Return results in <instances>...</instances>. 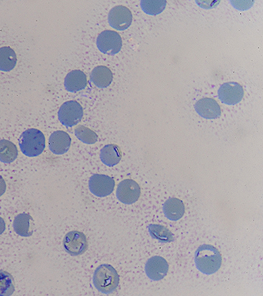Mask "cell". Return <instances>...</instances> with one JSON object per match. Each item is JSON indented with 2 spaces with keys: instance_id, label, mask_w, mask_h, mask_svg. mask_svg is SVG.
<instances>
[{
  "instance_id": "obj_1",
  "label": "cell",
  "mask_w": 263,
  "mask_h": 296,
  "mask_svg": "<svg viewBox=\"0 0 263 296\" xmlns=\"http://www.w3.org/2000/svg\"><path fill=\"white\" fill-rule=\"evenodd\" d=\"M194 258L197 268L208 275L217 272L221 265L222 258L219 251L211 245L200 246L195 252Z\"/></svg>"
},
{
  "instance_id": "obj_2",
  "label": "cell",
  "mask_w": 263,
  "mask_h": 296,
  "mask_svg": "<svg viewBox=\"0 0 263 296\" xmlns=\"http://www.w3.org/2000/svg\"><path fill=\"white\" fill-rule=\"evenodd\" d=\"M93 284L100 292L109 294L116 290L119 283V276L116 269L110 265L104 264L95 270Z\"/></svg>"
},
{
  "instance_id": "obj_3",
  "label": "cell",
  "mask_w": 263,
  "mask_h": 296,
  "mask_svg": "<svg viewBox=\"0 0 263 296\" xmlns=\"http://www.w3.org/2000/svg\"><path fill=\"white\" fill-rule=\"evenodd\" d=\"M18 143L22 152L28 157L40 155L45 147V138L43 133L36 128H29L21 135Z\"/></svg>"
},
{
  "instance_id": "obj_4",
  "label": "cell",
  "mask_w": 263,
  "mask_h": 296,
  "mask_svg": "<svg viewBox=\"0 0 263 296\" xmlns=\"http://www.w3.org/2000/svg\"><path fill=\"white\" fill-rule=\"evenodd\" d=\"M83 115L82 106L74 100L64 103L58 111L60 122L66 127H72L81 120Z\"/></svg>"
},
{
  "instance_id": "obj_5",
  "label": "cell",
  "mask_w": 263,
  "mask_h": 296,
  "mask_svg": "<svg viewBox=\"0 0 263 296\" xmlns=\"http://www.w3.org/2000/svg\"><path fill=\"white\" fill-rule=\"evenodd\" d=\"M97 46L102 53L114 55L118 53L122 47L120 35L112 30H105L100 33L97 39Z\"/></svg>"
},
{
  "instance_id": "obj_6",
  "label": "cell",
  "mask_w": 263,
  "mask_h": 296,
  "mask_svg": "<svg viewBox=\"0 0 263 296\" xmlns=\"http://www.w3.org/2000/svg\"><path fill=\"white\" fill-rule=\"evenodd\" d=\"M65 251L72 256H78L84 253L87 249L86 236L81 232L74 230L68 232L63 239Z\"/></svg>"
},
{
  "instance_id": "obj_7",
  "label": "cell",
  "mask_w": 263,
  "mask_h": 296,
  "mask_svg": "<svg viewBox=\"0 0 263 296\" xmlns=\"http://www.w3.org/2000/svg\"><path fill=\"white\" fill-rule=\"evenodd\" d=\"M141 193L139 184L134 180L126 179L118 185L116 196L124 204H132L138 200Z\"/></svg>"
},
{
  "instance_id": "obj_8",
  "label": "cell",
  "mask_w": 263,
  "mask_h": 296,
  "mask_svg": "<svg viewBox=\"0 0 263 296\" xmlns=\"http://www.w3.org/2000/svg\"><path fill=\"white\" fill-rule=\"evenodd\" d=\"M115 185L114 179L104 174H95L90 177L88 182L90 191L95 196L100 197L110 194Z\"/></svg>"
},
{
  "instance_id": "obj_9",
  "label": "cell",
  "mask_w": 263,
  "mask_h": 296,
  "mask_svg": "<svg viewBox=\"0 0 263 296\" xmlns=\"http://www.w3.org/2000/svg\"><path fill=\"white\" fill-rule=\"evenodd\" d=\"M132 14L128 8L124 6H117L109 12L108 20L110 26L118 30L126 29L132 22Z\"/></svg>"
},
{
  "instance_id": "obj_10",
  "label": "cell",
  "mask_w": 263,
  "mask_h": 296,
  "mask_svg": "<svg viewBox=\"0 0 263 296\" xmlns=\"http://www.w3.org/2000/svg\"><path fill=\"white\" fill-rule=\"evenodd\" d=\"M243 94L242 87L235 82L223 83L218 90V96L220 100L228 105L239 103L242 100Z\"/></svg>"
},
{
  "instance_id": "obj_11",
  "label": "cell",
  "mask_w": 263,
  "mask_h": 296,
  "mask_svg": "<svg viewBox=\"0 0 263 296\" xmlns=\"http://www.w3.org/2000/svg\"><path fill=\"white\" fill-rule=\"evenodd\" d=\"M168 265L167 261L160 256L149 258L145 266L146 275L153 281H159L167 274Z\"/></svg>"
},
{
  "instance_id": "obj_12",
  "label": "cell",
  "mask_w": 263,
  "mask_h": 296,
  "mask_svg": "<svg viewBox=\"0 0 263 296\" xmlns=\"http://www.w3.org/2000/svg\"><path fill=\"white\" fill-rule=\"evenodd\" d=\"M71 141V138L66 132L63 131H55L49 138V150L53 154H63L68 151Z\"/></svg>"
},
{
  "instance_id": "obj_13",
  "label": "cell",
  "mask_w": 263,
  "mask_h": 296,
  "mask_svg": "<svg viewBox=\"0 0 263 296\" xmlns=\"http://www.w3.org/2000/svg\"><path fill=\"white\" fill-rule=\"evenodd\" d=\"M196 112L202 117L212 119L221 115L220 107L213 99L204 98L199 100L195 104Z\"/></svg>"
},
{
  "instance_id": "obj_14",
  "label": "cell",
  "mask_w": 263,
  "mask_h": 296,
  "mask_svg": "<svg viewBox=\"0 0 263 296\" xmlns=\"http://www.w3.org/2000/svg\"><path fill=\"white\" fill-rule=\"evenodd\" d=\"M87 78L85 74L80 70L70 71L65 78L64 86L70 92H76L85 88Z\"/></svg>"
},
{
  "instance_id": "obj_15",
  "label": "cell",
  "mask_w": 263,
  "mask_h": 296,
  "mask_svg": "<svg viewBox=\"0 0 263 296\" xmlns=\"http://www.w3.org/2000/svg\"><path fill=\"white\" fill-rule=\"evenodd\" d=\"M184 210L183 201L175 197L166 200L163 206L165 216L171 220L176 221L180 219L183 216Z\"/></svg>"
},
{
  "instance_id": "obj_16",
  "label": "cell",
  "mask_w": 263,
  "mask_h": 296,
  "mask_svg": "<svg viewBox=\"0 0 263 296\" xmlns=\"http://www.w3.org/2000/svg\"><path fill=\"white\" fill-rule=\"evenodd\" d=\"M112 73L106 66H98L95 67L90 74L93 83L99 88L108 86L112 81Z\"/></svg>"
},
{
  "instance_id": "obj_17",
  "label": "cell",
  "mask_w": 263,
  "mask_h": 296,
  "mask_svg": "<svg viewBox=\"0 0 263 296\" xmlns=\"http://www.w3.org/2000/svg\"><path fill=\"white\" fill-rule=\"evenodd\" d=\"M101 161L108 166L117 164L121 160V154L119 147L113 144L105 145L100 151Z\"/></svg>"
},
{
  "instance_id": "obj_18",
  "label": "cell",
  "mask_w": 263,
  "mask_h": 296,
  "mask_svg": "<svg viewBox=\"0 0 263 296\" xmlns=\"http://www.w3.org/2000/svg\"><path fill=\"white\" fill-rule=\"evenodd\" d=\"M32 217L28 214L21 213L17 215L14 218L13 227L14 231L19 235L24 237H28L33 233V230L31 226V221Z\"/></svg>"
},
{
  "instance_id": "obj_19",
  "label": "cell",
  "mask_w": 263,
  "mask_h": 296,
  "mask_svg": "<svg viewBox=\"0 0 263 296\" xmlns=\"http://www.w3.org/2000/svg\"><path fill=\"white\" fill-rule=\"evenodd\" d=\"M16 62V55L13 49L8 46L0 48V70L9 71L12 70Z\"/></svg>"
},
{
  "instance_id": "obj_20",
  "label": "cell",
  "mask_w": 263,
  "mask_h": 296,
  "mask_svg": "<svg viewBox=\"0 0 263 296\" xmlns=\"http://www.w3.org/2000/svg\"><path fill=\"white\" fill-rule=\"evenodd\" d=\"M18 151L16 145L9 140L2 139L0 140V161L9 163L16 158Z\"/></svg>"
},
{
  "instance_id": "obj_21",
  "label": "cell",
  "mask_w": 263,
  "mask_h": 296,
  "mask_svg": "<svg viewBox=\"0 0 263 296\" xmlns=\"http://www.w3.org/2000/svg\"><path fill=\"white\" fill-rule=\"evenodd\" d=\"M147 228L151 237L161 243H170L174 239L173 233L163 226L149 224Z\"/></svg>"
},
{
  "instance_id": "obj_22",
  "label": "cell",
  "mask_w": 263,
  "mask_h": 296,
  "mask_svg": "<svg viewBox=\"0 0 263 296\" xmlns=\"http://www.w3.org/2000/svg\"><path fill=\"white\" fill-rule=\"evenodd\" d=\"M15 290L14 281L8 272L0 270V296L11 295Z\"/></svg>"
},
{
  "instance_id": "obj_23",
  "label": "cell",
  "mask_w": 263,
  "mask_h": 296,
  "mask_svg": "<svg viewBox=\"0 0 263 296\" xmlns=\"http://www.w3.org/2000/svg\"><path fill=\"white\" fill-rule=\"evenodd\" d=\"M166 4L164 0H143L140 2L142 10L149 15H157L160 13L165 8Z\"/></svg>"
},
{
  "instance_id": "obj_24",
  "label": "cell",
  "mask_w": 263,
  "mask_h": 296,
  "mask_svg": "<svg viewBox=\"0 0 263 296\" xmlns=\"http://www.w3.org/2000/svg\"><path fill=\"white\" fill-rule=\"evenodd\" d=\"M74 133L80 141L86 144H93L98 139V135L95 132L82 125L74 129Z\"/></svg>"
},
{
  "instance_id": "obj_25",
  "label": "cell",
  "mask_w": 263,
  "mask_h": 296,
  "mask_svg": "<svg viewBox=\"0 0 263 296\" xmlns=\"http://www.w3.org/2000/svg\"><path fill=\"white\" fill-rule=\"evenodd\" d=\"M6 184L3 177L0 175V196L3 195L6 191Z\"/></svg>"
},
{
  "instance_id": "obj_26",
  "label": "cell",
  "mask_w": 263,
  "mask_h": 296,
  "mask_svg": "<svg viewBox=\"0 0 263 296\" xmlns=\"http://www.w3.org/2000/svg\"><path fill=\"white\" fill-rule=\"evenodd\" d=\"M5 230V223L4 219L0 217V235L2 234Z\"/></svg>"
}]
</instances>
